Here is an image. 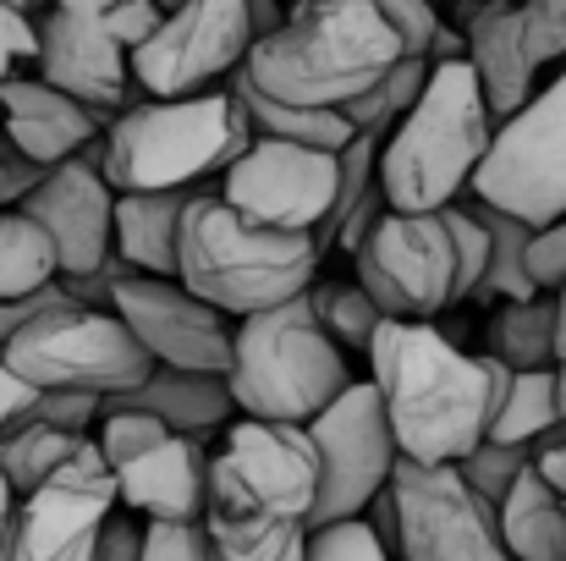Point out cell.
Masks as SVG:
<instances>
[{"mask_svg": "<svg viewBox=\"0 0 566 561\" xmlns=\"http://www.w3.org/2000/svg\"><path fill=\"white\" fill-rule=\"evenodd\" d=\"M369 380L401 457L440 468L490 440L512 370L495 353H462L434 320H385L369 347Z\"/></svg>", "mask_w": 566, "mask_h": 561, "instance_id": "6da1fadb", "label": "cell"}, {"mask_svg": "<svg viewBox=\"0 0 566 561\" xmlns=\"http://www.w3.org/2000/svg\"><path fill=\"white\" fill-rule=\"evenodd\" d=\"M407 55L412 44L379 0H292V17L253 44L242 72L286 105L347 111Z\"/></svg>", "mask_w": 566, "mask_h": 561, "instance_id": "7a4b0ae2", "label": "cell"}, {"mask_svg": "<svg viewBox=\"0 0 566 561\" xmlns=\"http://www.w3.org/2000/svg\"><path fill=\"white\" fill-rule=\"evenodd\" d=\"M253 138L259 133L231 89L182 94V100L144 94L105 127L94 155L122 193H166V187H214L253 149Z\"/></svg>", "mask_w": 566, "mask_h": 561, "instance_id": "3957f363", "label": "cell"}, {"mask_svg": "<svg viewBox=\"0 0 566 561\" xmlns=\"http://www.w3.org/2000/svg\"><path fill=\"white\" fill-rule=\"evenodd\" d=\"M495 111L468 55L434 61L418 105L379 144V187L390 209H446L473 193V177L495 144Z\"/></svg>", "mask_w": 566, "mask_h": 561, "instance_id": "277c9868", "label": "cell"}, {"mask_svg": "<svg viewBox=\"0 0 566 561\" xmlns=\"http://www.w3.org/2000/svg\"><path fill=\"white\" fill-rule=\"evenodd\" d=\"M319 242L308 231H275L237 215L220 187H203L182 220V281L231 320L292 303L319 281Z\"/></svg>", "mask_w": 566, "mask_h": 561, "instance_id": "5b68a950", "label": "cell"}, {"mask_svg": "<svg viewBox=\"0 0 566 561\" xmlns=\"http://www.w3.org/2000/svg\"><path fill=\"white\" fill-rule=\"evenodd\" d=\"M353 353L325 331L314 298H292L275 309H259L237 320V353H231V391L242 418H275V424H314L358 374Z\"/></svg>", "mask_w": 566, "mask_h": 561, "instance_id": "8992f818", "label": "cell"}, {"mask_svg": "<svg viewBox=\"0 0 566 561\" xmlns=\"http://www.w3.org/2000/svg\"><path fill=\"white\" fill-rule=\"evenodd\" d=\"M6 359L33 391H94L105 402L155 374L149 347L116 309H88L66 292L6 342Z\"/></svg>", "mask_w": 566, "mask_h": 561, "instance_id": "52a82bcc", "label": "cell"}, {"mask_svg": "<svg viewBox=\"0 0 566 561\" xmlns=\"http://www.w3.org/2000/svg\"><path fill=\"white\" fill-rule=\"evenodd\" d=\"M99 451L116 474L122 507L149 523H198L209 512V479L214 457L198 435L160 424L155 413H105L99 418Z\"/></svg>", "mask_w": 566, "mask_h": 561, "instance_id": "ba28073f", "label": "cell"}, {"mask_svg": "<svg viewBox=\"0 0 566 561\" xmlns=\"http://www.w3.org/2000/svg\"><path fill=\"white\" fill-rule=\"evenodd\" d=\"M353 276L390 320H434L462 303V259L446 209H390L353 248Z\"/></svg>", "mask_w": 566, "mask_h": 561, "instance_id": "9c48e42d", "label": "cell"}, {"mask_svg": "<svg viewBox=\"0 0 566 561\" xmlns=\"http://www.w3.org/2000/svg\"><path fill=\"white\" fill-rule=\"evenodd\" d=\"M220 440L226 446L214 451L209 507L314 523L325 474H319V446H314L308 424L237 418Z\"/></svg>", "mask_w": 566, "mask_h": 561, "instance_id": "30bf717a", "label": "cell"}, {"mask_svg": "<svg viewBox=\"0 0 566 561\" xmlns=\"http://www.w3.org/2000/svg\"><path fill=\"white\" fill-rule=\"evenodd\" d=\"M396 496V561H517L490 507L457 463H407L390 479Z\"/></svg>", "mask_w": 566, "mask_h": 561, "instance_id": "8fae6325", "label": "cell"}, {"mask_svg": "<svg viewBox=\"0 0 566 561\" xmlns=\"http://www.w3.org/2000/svg\"><path fill=\"white\" fill-rule=\"evenodd\" d=\"M473 198L512 209L534 226L566 215V66L495 127V144L473 177Z\"/></svg>", "mask_w": 566, "mask_h": 561, "instance_id": "7c38bea8", "label": "cell"}, {"mask_svg": "<svg viewBox=\"0 0 566 561\" xmlns=\"http://www.w3.org/2000/svg\"><path fill=\"white\" fill-rule=\"evenodd\" d=\"M308 435L319 446V474H325L314 529L342 523V518H364L401 468V446H396V429H390V413L379 402L375 380H353L308 424Z\"/></svg>", "mask_w": 566, "mask_h": 561, "instance_id": "4fadbf2b", "label": "cell"}, {"mask_svg": "<svg viewBox=\"0 0 566 561\" xmlns=\"http://www.w3.org/2000/svg\"><path fill=\"white\" fill-rule=\"evenodd\" d=\"M253 44L259 33H253L248 0H182L133 50V72H138V89L155 100L209 94L214 83L248 66Z\"/></svg>", "mask_w": 566, "mask_h": 561, "instance_id": "5bb4252c", "label": "cell"}, {"mask_svg": "<svg viewBox=\"0 0 566 561\" xmlns=\"http://www.w3.org/2000/svg\"><path fill=\"white\" fill-rule=\"evenodd\" d=\"M220 198L275 231H308L319 237L342 198V155L286 138H253V149L220 177Z\"/></svg>", "mask_w": 566, "mask_h": 561, "instance_id": "9a60e30c", "label": "cell"}, {"mask_svg": "<svg viewBox=\"0 0 566 561\" xmlns=\"http://www.w3.org/2000/svg\"><path fill=\"white\" fill-rule=\"evenodd\" d=\"M122 507L116 474L99 451V435L55 479L22 496L11 523V561H94L111 512Z\"/></svg>", "mask_w": 566, "mask_h": 561, "instance_id": "2e32d148", "label": "cell"}, {"mask_svg": "<svg viewBox=\"0 0 566 561\" xmlns=\"http://www.w3.org/2000/svg\"><path fill=\"white\" fill-rule=\"evenodd\" d=\"M116 314L149 347L155 364L231 374L237 320L226 309H214L209 298H198L182 276H144V270H133L116 287Z\"/></svg>", "mask_w": 566, "mask_h": 561, "instance_id": "e0dca14e", "label": "cell"}, {"mask_svg": "<svg viewBox=\"0 0 566 561\" xmlns=\"http://www.w3.org/2000/svg\"><path fill=\"white\" fill-rule=\"evenodd\" d=\"M116 204L122 187L105 177L99 155H72L44 172V183L28 193L22 215H33L61 259V276H88L116 259Z\"/></svg>", "mask_w": 566, "mask_h": 561, "instance_id": "ac0fdd59", "label": "cell"}, {"mask_svg": "<svg viewBox=\"0 0 566 561\" xmlns=\"http://www.w3.org/2000/svg\"><path fill=\"white\" fill-rule=\"evenodd\" d=\"M33 66H39L44 83L66 89L72 100L94 105V111L111 116V122H116L127 105L144 100L138 72H133V50H127L116 33L94 28L88 17H77V11H66V6H50V11L39 17V61H33Z\"/></svg>", "mask_w": 566, "mask_h": 561, "instance_id": "d6986e66", "label": "cell"}, {"mask_svg": "<svg viewBox=\"0 0 566 561\" xmlns=\"http://www.w3.org/2000/svg\"><path fill=\"white\" fill-rule=\"evenodd\" d=\"M0 116H6L11 144L39 166H61L72 155H88L111 127V116H99L94 105L72 100L66 89H55L44 77H6L0 83Z\"/></svg>", "mask_w": 566, "mask_h": 561, "instance_id": "ffe728a7", "label": "cell"}, {"mask_svg": "<svg viewBox=\"0 0 566 561\" xmlns=\"http://www.w3.org/2000/svg\"><path fill=\"white\" fill-rule=\"evenodd\" d=\"M457 17H462V33H468V66L479 72V89H484L495 122L517 116L539 94V66L523 44L517 6H473V11H457Z\"/></svg>", "mask_w": 566, "mask_h": 561, "instance_id": "44dd1931", "label": "cell"}, {"mask_svg": "<svg viewBox=\"0 0 566 561\" xmlns=\"http://www.w3.org/2000/svg\"><path fill=\"white\" fill-rule=\"evenodd\" d=\"M155 413L160 424L182 429V435H198V440H214L237 424V391H231V374H203V370H166L155 364V374L122 396L105 402V413Z\"/></svg>", "mask_w": 566, "mask_h": 561, "instance_id": "7402d4cb", "label": "cell"}, {"mask_svg": "<svg viewBox=\"0 0 566 561\" xmlns=\"http://www.w3.org/2000/svg\"><path fill=\"white\" fill-rule=\"evenodd\" d=\"M203 187H166V193H122L116 204V253L144 276L182 270V220Z\"/></svg>", "mask_w": 566, "mask_h": 561, "instance_id": "603a6c76", "label": "cell"}, {"mask_svg": "<svg viewBox=\"0 0 566 561\" xmlns=\"http://www.w3.org/2000/svg\"><path fill=\"white\" fill-rule=\"evenodd\" d=\"M501 534L517 561H566V501L539 474V463L501 501Z\"/></svg>", "mask_w": 566, "mask_h": 561, "instance_id": "cb8c5ba5", "label": "cell"}, {"mask_svg": "<svg viewBox=\"0 0 566 561\" xmlns=\"http://www.w3.org/2000/svg\"><path fill=\"white\" fill-rule=\"evenodd\" d=\"M231 94L242 100V111H248V122H253V133L259 138H286V144H314V149H331V155H342V149H353L364 133H353V122L342 116V111H314V105H286V100H275V94H264L248 72H237L231 77Z\"/></svg>", "mask_w": 566, "mask_h": 561, "instance_id": "d4e9b609", "label": "cell"}, {"mask_svg": "<svg viewBox=\"0 0 566 561\" xmlns=\"http://www.w3.org/2000/svg\"><path fill=\"white\" fill-rule=\"evenodd\" d=\"M556 347H562V298L556 292L495 303L490 353L506 370H556Z\"/></svg>", "mask_w": 566, "mask_h": 561, "instance_id": "484cf974", "label": "cell"}, {"mask_svg": "<svg viewBox=\"0 0 566 561\" xmlns=\"http://www.w3.org/2000/svg\"><path fill=\"white\" fill-rule=\"evenodd\" d=\"M203 529H209L220 561H303L308 540H314V523L264 518V512H226V507H209Z\"/></svg>", "mask_w": 566, "mask_h": 561, "instance_id": "4316f807", "label": "cell"}, {"mask_svg": "<svg viewBox=\"0 0 566 561\" xmlns=\"http://www.w3.org/2000/svg\"><path fill=\"white\" fill-rule=\"evenodd\" d=\"M468 204H473V215L490 226V242H495V253H490V276H484V287H479V303L539 298V281H534V264H528L539 226L523 220V215H512V209H495V204H484V198H473V193H468Z\"/></svg>", "mask_w": 566, "mask_h": 561, "instance_id": "83f0119b", "label": "cell"}, {"mask_svg": "<svg viewBox=\"0 0 566 561\" xmlns=\"http://www.w3.org/2000/svg\"><path fill=\"white\" fill-rule=\"evenodd\" d=\"M566 424L562 413V370H512L506 385V402L490 424V440H506V446H545L556 429Z\"/></svg>", "mask_w": 566, "mask_h": 561, "instance_id": "f1b7e54d", "label": "cell"}, {"mask_svg": "<svg viewBox=\"0 0 566 561\" xmlns=\"http://www.w3.org/2000/svg\"><path fill=\"white\" fill-rule=\"evenodd\" d=\"M88 446H94V435H72V429H55L44 418H22L0 435V468L17 485V496H28L44 479H55L72 457H83Z\"/></svg>", "mask_w": 566, "mask_h": 561, "instance_id": "f546056e", "label": "cell"}, {"mask_svg": "<svg viewBox=\"0 0 566 561\" xmlns=\"http://www.w3.org/2000/svg\"><path fill=\"white\" fill-rule=\"evenodd\" d=\"M55 281H61V259L50 231L22 209H0V298H28Z\"/></svg>", "mask_w": 566, "mask_h": 561, "instance_id": "4dcf8cb0", "label": "cell"}, {"mask_svg": "<svg viewBox=\"0 0 566 561\" xmlns=\"http://www.w3.org/2000/svg\"><path fill=\"white\" fill-rule=\"evenodd\" d=\"M429 55H407L401 66H390L385 77H379L369 94H358L342 116L353 122V133H375V138H390L396 127H401V116L418 105V94H423V83H429Z\"/></svg>", "mask_w": 566, "mask_h": 561, "instance_id": "1f68e13d", "label": "cell"}, {"mask_svg": "<svg viewBox=\"0 0 566 561\" xmlns=\"http://www.w3.org/2000/svg\"><path fill=\"white\" fill-rule=\"evenodd\" d=\"M308 298H314V309H319L325 331H331L347 353H364V359H369L379 325L390 320V314L375 303V292L353 276V281H314V292H308Z\"/></svg>", "mask_w": 566, "mask_h": 561, "instance_id": "d6a6232c", "label": "cell"}, {"mask_svg": "<svg viewBox=\"0 0 566 561\" xmlns=\"http://www.w3.org/2000/svg\"><path fill=\"white\" fill-rule=\"evenodd\" d=\"M539 463V451L534 446H506V440H484V446H473L457 468H462V479L490 501V507H501L506 496H512V485L528 474Z\"/></svg>", "mask_w": 566, "mask_h": 561, "instance_id": "836d02e7", "label": "cell"}, {"mask_svg": "<svg viewBox=\"0 0 566 561\" xmlns=\"http://www.w3.org/2000/svg\"><path fill=\"white\" fill-rule=\"evenodd\" d=\"M55 6H66V11H77V17H88L94 28H105V33H116L127 50H138L155 28H160V6L155 0H55Z\"/></svg>", "mask_w": 566, "mask_h": 561, "instance_id": "e575fe53", "label": "cell"}, {"mask_svg": "<svg viewBox=\"0 0 566 561\" xmlns=\"http://www.w3.org/2000/svg\"><path fill=\"white\" fill-rule=\"evenodd\" d=\"M303 561H396V551L379 540L369 518H342V523L314 529Z\"/></svg>", "mask_w": 566, "mask_h": 561, "instance_id": "d590c367", "label": "cell"}, {"mask_svg": "<svg viewBox=\"0 0 566 561\" xmlns=\"http://www.w3.org/2000/svg\"><path fill=\"white\" fill-rule=\"evenodd\" d=\"M446 220H451V237H457V259H462V303H468V298H479V287H484V276H490V253H495V242H490V226L473 215L468 198L446 204Z\"/></svg>", "mask_w": 566, "mask_h": 561, "instance_id": "8d00e7d4", "label": "cell"}, {"mask_svg": "<svg viewBox=\"0 0 566 561\" xmlns=\"http://www.w3.org/2000/svg\"><path fill=\"white\" fill-rule=\"evenodd\" d=\"M517 28L534 66L566 61V0H517Z\"/></svg>", "mask_w": 566, "mask_h": 561, "instance_id": "74e56055", "label": "cell"}, {"mask_svg": "<svg viewBox=\"0 0 566 561\" xmlns=\"http://www.w3.org/2000/svg\"><path fill=\"white\" fill-rule=\"evenodd\" d=\"M33 418H44L55 429H72V435H94L99 418H105V396H94V391H39Z\"/></svg>", "mask_w": 566, "mask_h": 561, "instance_id": "f35d334b", "label": "cell"}, {"mask_svg": "<svg viewBox=\"0 0 566 561\" xmlns=\"http://www.w3.org/2000/svg\"><path fill=\"white\" fill-rule=\"evenodd\" d=\"M144 561H220L203 518L198 523H149V546Z\"/></svg>", "mask_w": 566, "mask_h": 561, "instance_id": "ab89813d", "label": "cell"}, {"mask_svg": "<svg viewBox=\"0 0 566 561\" xmlns=\"http://www.w3.org/2000/svg\"><path fill=\"white\" fill-rule=\"evenodd\" d=\"M28 61H39V17L0 0V83L17 77Z\"/></svg>", "mask_w": 566, "mask_h": 561, "instance_id": "60d3db41", "label": "cell"}, {"mask_svg": "<svg viewBox=\"0 0 566 561\" xmlns=\"http://www.w3.org/2000/svg\"><path fill=\"white\" fill-rule=\"evenodd\" d=\"M44 172H50V166L28 160V155L11 144V133L0 127V209H22V204H28V193L44 183Z\"/></svg>", "mask_w": 566, "mask_h": 561, "instance_id": "b9f144b4", "label": "cell"}, {"mask_svg": "<svg viewBox=\"0 0 566 561\" xmlns=\"http://www.w3.org/2000/svg\"><path fill=\"white\" fill-rule=\"evenodd\" d=\"M144 546H149V518H138V512H111V523H105V534H99V551L94 561H144Z\"/></svg>", "mask_w": 566, "mask_h": 561, "instance_id": "7bdbcfd3", "label": "cell"}, {"mask_svg": "<svg viewBox=\"0 0 566 561\" xmlns=\"http://www.w3.org/2000/svg\"><path fill=\"white\" fill-rule=\"evenodd\" d=\"M528 264H534L539 292H562V287H566V215H562V220H551V226H539Z\"/></svg>", "mask_w": 566, "mask_h": 561, "instance_id": "ee69618b", "label": "cell"}, {"mask_svg": "<svg viewBox=\"0 0 566 561\" xmlns=\"http://www.w3.org/2000/svg\"><path fill=\"white\" fill-rule=\"evenodd\" d=\"M33 407H39V391L11 370V359H6V347H0V435H6L11 424L33 418Z\"/></svg>", "mask_w": 566, "mask_h": 561, "instance_id": "f6af8a7d", "label": "cell"}, {"mask_svg": "<svg viewBox=\"0 0 566 561\" xmlns=\"http://www.w3.org/2000/svg\"><path fill=\"white\" fill-rule=\"evenodd\" d=\"M50 303H61V281H55V287H44V292H28V298H0V347H6L28 320H39Z\"/></svg>", "mask_w": 566, "mask_h": 561, "instance_id": "bcb514c9", "label": "cell"}, {"mask_svg": "<svg viewBox=\"0 0 566 561\" xmlns=\"http://www.w3.org/2000/svg\"><path fill=\"white\" fill-rule=\"evenodd\" d=\"M539 474L556 485V496L566 501V435H562V429H556V435L539 446Z\"/></svg>", "mask_w": 566, "mask_h": 561, "instance_id": "7dc6e473", "label": "cell"}, {"mask_svg": "<svg viewBox=\"0 0 566 561\" xmlns=\"http://www.w3.org/2000/svg\"><path fill=\"white\" fill-rule=\"evenodd\" d=\"M17 507H22V496H17V485L6 479V468H0V561H11V523H17Z\"/></svg>", "mask_w": 566, "mask_h": 561, "instance_id": "c3c4849f", "label": "cell"}, {"mask_svg": "<svg viewBox=\"0 0 566 561\" xmlns=\"http://www.w3.org/2000/svg\"><path fill=\"white\" fill-rule=\"evenodd\" d=\"M248 17H253V33L270 39V33L292 17V6H281V0H248Z\"/></svg>", "mask_w": 566, "mask_h": 561, "instance_id": "681fc988", "label": "cell"}, {"mask_svg": "<svg viewBox=\"0 0 566 561\" xmlns=\"http://www.w3.org/2000/svg\"><path fill=\"white\" fill-rule=\"evenodd\" d=\"M556 298H562V347H556V370H562V413H566V287Z\"/></svg>", "mask_w": 566, "mask_h": 561, "instance_id": "f907efd6", "label": "cell"}, {"mask_svg": "<svg viewBox=\"0 0 566 561\" xmlns=\"http://www.w3.org/2000/svg\"><path fill=\"white\" fill-rule=\"evenodd\" d=\"M6 6H17V11H28V17H44L55 0H6Z\"/></svg>", "mask_w": 566, "mask_h": 561, "instance_id": "816d5d0a", "label": "cell"}, {"mask_svg": "<svg viewBox=\"0 0 566 561\" xmlns=\"http://www.w3.org/2000/svg\"><path fill=\"white\" fill-rule=\"evenodd\" d=\"M457 11H473V6H517V0H451Z\"/></svg>", "mask_w": 566, "mask_h": 561, "instance_id": "f5cc1de1", "label": "cell"}, {"mask_svg": "<svg viewBox=\"0 0 566 561\" xmlns=\"http://www.w3.org/2000/svg\"><path fill=\"white\" fill-rule=\"evenodd\" d=\"M155 6H160V11H177V6H182V0H155Z\"/></svg>", "mask_w": 566, "mask_h": 561, "instance_id": "db71d44e", "label": "cell"}, {"mask_svg": "<svg viewBox=\"0 0 566 561\" xmlns=\"http://www.w3.org/2000/svg\"><path fill=\"white\" fill-rule=\"evenodd\" d=\"M562 435H566V424H562Z\"/></svg>", "mask_w": 566, "mask_h": 561, "instance_id": "11a10c76", "label": "cell"}]
</instances>
